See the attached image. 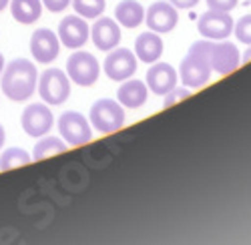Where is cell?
Listing matches in <instances>:
<instances>
[{
    "mask_svg": "<svg viewBox=\"0 0 251 245\" xmlns=\"http://www.w3.org/2000/svg\"><path fill=\"white\" fill-rule=\"evenodd\" d=\"M69 4H71V0H43V6L49 8L50 12H60L69 8Z\"/></svg>",
    "mask_w": 251,
    "mask_h": 245,
    "instance_id": "cell-26",
    "label": "cell"
},
{
    "mask_svg": "<svg viewBox=\"0 0 251 245\" xmlns=\"http://www.w3.org/2000/svg\"><path fill=\"white\" fill-rule=\"evenodd\" d=\"M135 54L139 60H143L147 65L157 63L163 54V38L159 36V32L149 30V32L139 34L135 40Z\"/></svg>",
    "mask_w": 251,
    "mask_h": 245,
    "instance_id": "cell-16",
    "label": "cell"
},
{
    "mask_svg": "<svg viewBox=\"0 0 251 245\" xmlns=\"http://www.w3.org/2000/svg\"><path fill=\"white\" fill-rule=\"evenodd\" d=\"M102 71L111 80H127L137 73V54L129 49H113L104 58Z\"/></svg>",
    "mask_w": 251,
    "mask_h": 245,
    "instance_id": "cell-9",
    "label": "cell"
},
{
    "mask_svg": "<svg viewBox=\"0 0 251 245\" xmlns=\"http://www.w3.org/2000/svg\"><path fill=\"white\" fill-rule=\"evenodd\" d=\"M2 71H4V56L0 52V74H2Z\"/></svg>",
    "mask_w": 251,
    "mask_h": 245,
    "instance_id": "cell-31",
    "label": "cell"
},
{
    "mask_svg": "<svg viewBox=\"0 0 251 245\" xmlns=\"http://www.w3.org/2000/svg\"><path fill=\"white\" fill-rule=\"evenodd\" d=\"M38 73L32 60L28 58H14L6 65V69L0 74V89L2 93L16 103L30 98L36 91Z\"/></svg>",
    "mask_w": 251,
    "mask_h": 245,
    "instance_id": "cell-1",
    "label": "cell"
},
{
    "mask_svg": "<svg viewBox=\"0 0 251 245\" xmlns=\"http://www.w3.org/2000/svg\"><path fill=\"white\" fill-rule=\"evenodd\" d=\"M169 2L175 6V8H183V10H189L193 6L199 4V0H169Z\"/></svg>",
    "mask_w": 251,
    "mask_h": 245,
    "instance_id": "cell-27",
    "label": "cell"
},
{
    "mask_svg": "<svg viewBox=\"0 0 251 245\" xmlns=\"http://www.w3.org/2000/svg\"><path fill=\"white\" fill-rule=\"evenodd\" d=\"M145 23H147L149 30H155L159 34L171 32L179 23V12L171 2L159 0V2H153L147 8V12H145Z\"/></svg>",
    "mask_w": 251,
    "mask_h": 245,
    "instance_id": "cell-12",
    "label": "cell"
},
{
    "mask_svg": "<svg viewBox=\"0 0 251 245\" xmlns=\"http://www.w3.org/2000/svg\"><path fill=\"white\" fill-rule=\"evenodd\" d=\"M32 161V157L20 147H10L0 155V171H10L16 167H25Z\"/></svg>",
    "mask_w": 251,
    "mask_h": 245,
    "instance_id": "cell-21",
    "label": "cell"
},
{
    "mask_svg": "<svg viewBox=\"0 0 251 245\" xmlns=\"http://www.w3.org/2000/svg\"><path fill=\"white\" fill-rule=\"evenodd\" d=\"M251 60V45H249V49L243 52V56H241V63H249Z\"/></svg>",
    "mask_w": 251,
    "mask_h": 245,
    "instance_id": "cell-28",
    "label": "cell"
},
{
    "mask_svg": "<svg viewBox=\"0 0 251 245\" xmlns=\"http://www.w3.org/2000/svg\"><path fill=\"white\" fill-rule=\"evenodd\" d=\"M233 30H235V36H237V40H241L243 45H251V14H245V16H241L237 23H235V26H233Z\"/></svg>",
    "mask_w": 251,
    "mask_h": 245,
    "instance_id": "cell-23",
    "label": "cell"
},
{
    "mask_svg": "<svg viewBox=\"0 0 251 245\" xmlns=\"http://www.w3.org/2000/svg\"><path fill=\"white\" fill-rule=\"evenodd\" d=\"M67 74L75 85L91 87L97 83V78L100 74V65L91 52L76 49V52L71 54L67 60Z\"/></svg>",
    "mask_w": 251,
    "mask_h": 245,
    "instance_id": "cell-5",
    "label": "cell"
},
{
    "mask_svg": "<svg viewBox=\"0 0 251 245\" xmlns=\"http://www.w3.org/2000/svg\"><path fill=\"white\" fill-rule=\"evenodd\" d=\"M189 50L201 54L209 63L211 71H215L217 74H229L241 65V54L237 47L233 43H227V40H219V43H213L209 38L197 40Z\"/></svg>",
    "mask_w": 251,
    "mask_h": 245,
    "instance_id": "cell-2",
    "label": "cell"
},
{
    "mask_svg": "<svg viewBox=\"0 0 251 245\" xmlns=\"http://www.w3.org/2000/svg\"><path fill=\"white\" fill-rule=\"evenodd\" d=\"M38 95L47 105H62L71 97V78L60 69H47L38 78Z\"/></svg>",
    "mask_w": 251,
    "mask_h": 245,
    "instance_id": "cell-3",
    "label": "cell"
},
{
    "mask_svg": "<svg viewBox=\"0 0 251 245\" xmlns=\"http://www.w3.org/2000/svg\"><path fill=\"white\" fill-rule=\"evenodd\" d=\"M67 143L58 139V137H45L40 139L36 145H34V151H32V161H43L47 157H52V155H60L67 151Z\"/></svg>",
    "mask_w": 251,
    "mask_h": 245,
    "instance_id": "cell-20",
    "label": "cell"
},
{
    "mask_svg": "<svg viewBox=\"0 0 251 245\" xmlns=\"http://www.w3.org/2000/svg\"><path fill=\"white\" fill-rule=\"evenodd\" d=\"M52 111L47 105H26V109L20 115V125L28 137H45L52 129Z\"/></svg>",
    "mask_w": 251,
    "mask_h": 245,
    "instance_id": "cell-10",
    "label": "cell"
},
{
    "mask_svg": "<svg viewBox=\"0 0 251 245\" xmlns=\"http://www.w3.org/2000/svg\"><path fill=\"white\" fill-rule=\"evenodd\" d=\"M58 133L69 147H80L93 139V129L85 115L67 111L58 117Z\"/></svg>",
    "mask_w": 251,
    "mask_h": 245,
    "instance_id": "cell-6",
    "label": "cell"
},
{
    "mask_svg": "<svg viewBox=\"0 0 251 245\" xmlns=\"http://www.w3.org/2000/svg\"><path fill=\"white\" fill-rule=\"evenodd\" d=\"M4 139H6V133H4V127L0 125V149H2V145H4Z\"/></svg>",
    "mask_w": 251,
    "mask_h": 245,
    "instance_id": "cell-29",
    "label": "cell"
},
{
    "mask_svg": "<svg viewBox=\"0 0 251 245\" xmlns=\"http://www.w3.org/2000/svg\"><path fill=\"white\" fill-rule=\"evenodd\" d=\"M91 36V28L87 24V18H82L78 14L65 16L58 24V40L69 49H80L87 45V40Z\"/></svg>",
    "mask_w": 251,
    "mask_h": 245,
    "instance_id": "cell-11",
    "label": "cell"
},
{
    "mask_svg": "<svg viewBox=\"0 0 251 245\" xmlns=\"http://www.w3.org/2000/svg\"><path fill=\"white\" fill-rule=\"evenodd\" d=\"M235 23L229 12L225 10H213L209 8L207 12H203L197 20V30L203 38L209 40H225L229 34H231Z\"/></svg>",
    "mask_w": 251,
    "mask_h": 245,
    "instance_id": "cell-7",
    "label": "cell"
},
{
    "mask_svg": "<svg viewBox=\"0 0 251 245\" xmlns=\"http://www.w3.org/2000/svg\"><path fill=\"white\" fill-rule=\"evenodd\" d=\"M211 67L209 63L197 52H187V56L181 60V67H179V78L185 87L189 89H201L209 83L211 78Z\"/></svg>",
    "mask_w": 251,
    "mask_h": 245,
    "instance_id": "cell-8",
    "label": "cell"
},
{
    "mask_svg": "<svg viewBox=\"0 0 251 245\" xmlns=\"http://www.w3.org/2000/svg\"><path fill=\"white\" fill-rule=\"evenodd\" d=\"M12 18L20 24H34L43 14V0H10Z\"/></svg>",
    "mask_w": 251,
    "mask_h": 245,
    "instance_id": "cell-18",
    "label": "cell"
},
{
    "mask_svg": "<svg viewBox=\"0 0 251 245\" xmlns=\"http://www.w3.org/2000/svg\"><path fill=\"white\" fill-rule=\"evenodd\" d=\"M8 4H10V0H0V12H2V10H4Z\"/></svg>",
    "mask_w": 251,
    "mask_h": 245,
    "instance_id": "cell-30",
    "label": "cell"
},
{
    "mask_svg": "<svg viewBox=\"0 0 251 245\" xmlns=\"http://www.w3.org/2000/svg\"><path fill=\"white\" fill-rule=\"evenodd\" d=\"M239 0H207V6L213 8V10H225V12H231L237 6Z\"/></svg>",
    "mask_w": 251,
    "mask_h": 245,
    "instance_id": "cell-25",
    "label": "cell"
},
{
    "mask_svg": "<svg viewBox=\"0 0 251 245\" xmlns=\"http://www.w3.org/2000/svg\"><path fill=\"white\" fill-rule=\"evenodd\" d=\"M58 50H60V40L50 28H38L32 32L30 52L36 63H43V65L52 63L58 56Z\"/></svg>",
    "mask_w": 251,
    "mask_h": 245,
    "instance_id": "cell-13",
    "label": "cell"
},
{
    "mask_svg": "<svg viewBox=\"0 0 251 245\" xmlns=\"http://www.w3.org/2000/svg\"><path fill=\"white\" fill-rule=\"evenodd\" d=\"M93 127L100 133H115L125 125V111L119 100L113 98H99L91 107L89 115Z\"/></svg>",
    "mask_w": 251,
    "mask_h": 245,
    "instance_id": "cell-4",
    "label": "cell"
},
{
    "mask_svg": "<svg viewBox=\"0 0 251 245\" xmlns=\"http://www.w3.org/2000/svg\"><path fill=\"white\" fill-rule=\"evenodd\" d=\"M179 73L169 63H153V67L147 71V87L151 93L165 97L169 91L177 87Z\"/></svg>",
    "mask_w": 251,
    "mask_h": 245,
    "instance_id": "cell-15",
    "label": "cell"
},
{
    "mask_svg": "<svg viewBox=\"0 0 251 245\" xmlns=\"http://www.w3.org/2000/svg\"><path fill=\"white\" fill-rule=\"evenodd\" d=\"M91 38L99 50H113L121 43V24L109 16H97V23L91 28Z\"/></svg>",
    "mask_w": 251,
    "mask_h": 245,
    "instance_id": "cell-14",
    "label": "cell"
},
{
    "mask_svg": "<svg viewBox=\"0 0 251 245\" xmlns=\"http://www.w3.org/2000/svg\"><path fill=\"white\" fill-rule=\"evenodd\" d=\"M191 95V91H189V87H187V89H173V91H169V93H167L165 95V109L167 107H171V105H175L177 103V100H181V98H187V97H189Z\"/></svg>",
    "mask_w": 251,
    "mask_h": 245,
    "instance_id": "cell-24",
    "label": "cell"
},
{
    "mask_svg": "<svg viewBox=\"0 0 251 245\" xmlns=\"http://www.w3.org/2000/svg\"><path fill=\"white\" fill-rule=\"evenodd\" d=\"M104 0H73V8L82 18H97L104 12Z\"/></svg>",
    "mask_w": 251,
    "mask_h": 245,
    "instance_id": "cell-22",
    "label": "cell"
},
{
    "mask_svg": "<svg viewBox=\"0 0 251 245\" xmlns=\"http://www.w3.org/2000/svg\"><path fill=\"white\" fill-rule=\"evenodd\" d=\"M149 95V87L143 83V80L137 78H127L123 80V85L117 91V98L123 107H129V109H139L145 105Z\"/></svg>",
    "mask_w": 251,
    "mask_h": 245,
    "instance_id": "cell-17",
    "label": "cell"
},
{
    "mask_svg": "<svg viewBox=\"0 0 251 245\" xmlns=\"http://www.w3.org/2000/svg\"><path fill=\"white\" fill-rule=\"evenodd\" d=\"M115 18L123 26L137 28L145 20V8L137 2V0H123V2H119L115 8Z\"/></svg>",
    "mask_w": 251,
    "mask_h": 245,
    "instance_id": "cell-19",
    "label": "cell"
}]
</instances>
